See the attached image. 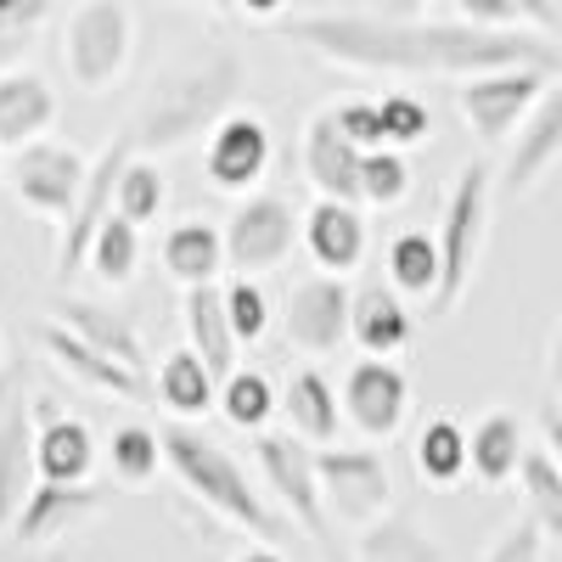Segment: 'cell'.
<instances>
[{"mask_svg":"<svg viewBox=\"0 0 562 562\" xmlns=\"http://www.w3.org/2000/svg\"><path fill=\"white\" fill-rule=\"evenodd\" d=\"M411 198V158L400 147H378L360 158V209H400Z\"/></svg>","mask_w":562,"mask_h":562,"instance_id":"cell-37","label":"cell"},{"mask_svg":"<svg viewBox=\"0 0 562 562\" xmlns=\"http://www.w3.org/2000/svg\"><path fill=\"white\" fill-rule=\"evenodd\" d=\"M34 344L45 349V360H52L68 383L90 389V394H108V400H130V405H158V383H153V371H135L113 355H102L97 344H85L79 333H68L63 321L45 315L34 326Z\"/></svg>","mask_w":562,"mask_h":562,"instance_id":"cell-11","label":"cell"},{"mask_svg":"<svg viewBox=\"0 0 562 562\" xmlns=\"http://www.w3.org/2000/svg\"><path fill=\"white\" fill-rule=\"evenodd\" d=\"M52 321H63L68 333H79L85 344H97L102 355L135 366V371H147V344H140L135 333V321L113 304H97V299H79V293H57L52 299Z\"/></svg>","mask_w":562,"mask_h":562,"instance_id":"cell-23","label":"cell"},{"mask_svg":"<svg viewBox=\"0 0 562 562\" xmlns=\"http://www.w3.org/2000/svg\"><path fill=\"white\" fill-rule=\"evenodd\" d=\"M135 52V12L130 0H79L68 7V29H63V63L68 79L85 97H102L113 90L130 68Z\"/></svg>","mask_w":562,"mask_h":562,"instance_id":"cell-5","label":"cell"},{"mask_svg":"<svg viewBox=\"0 0 562 562\" xmlns=\"http://www.w3.org/2000/svg\"><path fill=\"white\" fill-rule=\"evenodd\" d=\"M7 400H12V378H0V416H7Z\"/></svg>","mask_w":562,"mask_h":562,"instance_id":"cell-51","label":"cell"},{"mask_svg":"<svg viewBox=\"0 0 562 562\" xmlns=\"http://www.w3.org/2000/svg\"><path fill=\"white\" fill-rule=\"evenodd\" d=\"M220 416L231 422L237 434H265L270 422L281 416V389L265 378V371H231L220 383Z\"/></svg>","mask_w":562,"mask_h":562,"instance_id":"cell-33","label":"cell"},{"mask_svg":"<svg viewBox=\"0 0 562 562\" xmlns=\"http://www.w3.org/2000/svg\"><path fill=\"white\" fill-rule=\"evenodd\" d=\"M237 12H248V18H281V12H288V0H237Z\"/></svg>","mask_w":562,"mask_h":562,"instance_id":"cell-48","label":"cell"},{"mask_svg":"<svg viewBox=\"0 0 562 562\" xmlns=\"http://www.w3.org/2000/svg\"><path fill=\"white\" fill-rule=\"evenodd\" d=\"M7 7H23V0H0V12H7Z\"/></svg>","mask_w":562,"mask_h":562,"instance_id":"cell-52","label":"cell"},{"mask_svg":"<svg viewBox=\"0 0 562 562\" xmlns=\"http://www.w3.org/2000/svg\"><path fill=\"white\" fill-rule=\"evenodd\" d=\"M153 383H158V405H164L169 416H180V422L209 416V411L220 405V378L209 371V360H203L198 349L164 355V366H158Z\"/></svg>","mask_w":562,"mask_h":562,"instance_id":"cell-29","label":"cell"},{"mask_svg":"<svg viewBox=\"0 0 562 562\" xmlns=\"http://www.w3.org/2000/svg\"><path fill=\"white\" fill-rule=\"evenodd\" d=\"M0 153H7V147H0ZM0 175H7V164H0Z\"/></svg>","mask_w":562,"mask_h":562,"instance_id":"cell-53","label":"cell"},{"mask_svg":"<svg viewBox=\"0 0 562 562\" xmlns=\"http://www.w3.org/2000/svg\"><path fill=\"white\" fill-rule=\"evenodd\" d=\"M158 254H164L169 281H180V288H209V281H220V270L231 265L225 259V231H214L209 220L169 225V237H164Z\"/></svg>","mask_w":562,"mask_h":562,"instance_id":"cell-28","label":"cell"},{"mask_svg":"<svg viewBox=\"0 0 562 562\" xmlns=\"http://www.w3.org/2000/svg\"><path fill=\"white\" fill-rule=\"evenodd\" d=\"M135 158V140H130V130H119L108 147L90 158V180H85V198H79V209L68 214V225H63V243H57V288H68V281L90 265V248H97V237H102V225L119 214V175H124V164Z\"/></svg>","mask_w":562,"mask_h":562,"instance_id":"cell-10","label":"cell"},{"mask_svg":"<svg viewBox=\"0 0 562 562\" xmlns=\"http://www.w3.org/2000/svg\"><path fill=\"white\" fill-rule=\"evenodd\" d=\"M57 562H63V557H57Z\"/></svg>","mask_w":562,"mask_h":562,"instance_id":"cell-56","label":"cell"},{"mask_svg":"<svg viewBox=\"0 0 562 562\" xmlns=\"http://www.w3.org/2000/svg\"><path fill=\"white\" fill-rule=\"evenodd\" d=\"M360 355H378V360H394L405 344H411V310H405V293H394L389 281H371V288L355 293V338H349Z\"/></svg>","mask_w":562,"mask_h":562,"instance_id":"cell-27","label":"cell"},{"mask_svg":"<svg viewBox=\"0 0 562 562\" xmlns=\"http://www.w3.org/2000/svg\"><path fill=\"white\" fill-rule=\"evenodd\" d=\"M281 416H288V434L310 445H333L344 422V394L321 366H293V378L281 383Z\"/></svg>","mask_w":562,"mask_h":562,"instance_id":"cell-25","label":"cell"},{"mask_svg":"<svg viewBox=\"0 0 562 562\" xmlns=\"http://www.w3.org/2000/svg\"><path fill=\"white\" fill-rule=\"evenodd\" d=\"M68 7H79V0H68Z\"/></svg>","mask_w":562,"mask_h":562,"instance_id":"cell-55","label":"cell"},{"mask_svg":"<svg viewBox=\"0 0 562 562\" xmlns=\"http://www.w3.org/2000/svg\"><path fill=\"white\" fill-rule=\"evenodd\" d=\"M383 130H389V147L405 153V147L434 135V113H428V102H416L411 90H389L383 97Z\"/></svg>","mask_w":562,"mask_h":562,"instance_id":"cell-41","label":"cell"},{"mask_svg":"<svg viewBox=\"0 0 562 562\" xmlns=\"http://www.w3.org/2000/svg\"><path fill=\"white\" fill-rule=\"evenodd\" d=\"M243 57L237 52H203L198 63H180L169 74H158L140 97L135 119H130V140L140 158L158 153H180L192 140L214 135L220 119L237 113L243 97Z\"/></svg>","mask_w":562,"mask_h":562,"instance_id":"cell-2","label":"cell"},{"mask_svg":"<svg viewBox=\"0 0 562 562\" xmlns=\"http://www.w3.org/2000/svg\"><path fill=\"white\" fill-rule=\"evenodd\" d=\"M518 484L529 495V518L546 529V540H562V461L551 450H529Z\"/></svg>","mask_w":562,"mask_h":562,"instance_id":"cell-36","label":"cell"},{"mask_svg":"<svg viewBox=\"0 0 562 562\" xmlns=\"http://www.w3.org/2000/svg\"><path fill=\"white\" fill-rule=\"evenodd\" d=\"M416 473L434 490H456L467 473H473V439L456 416H428L416 428Z\"/></svg>","mask_w":562,"mask_h":562,"instance_id":"cell-30","label":"cell"},{"mask_svg":"<svg viewBox=\"0 0 562 562\" xmlns=\"http://www.w3.org/2000/svg\"><path fill=\"white\" fill-rule=\"evenodd\" d=\"M315 63L360 74H501L546 68L562 74V45L546 29H479L461 18H355V12H304L276 29Z\"/></svg>","mask_w":562,"mask_h":562,"instance_id":"cell-1","label":"cell"},{"mask_svg":"<svg viewBox=\"0 0 562 562\" xmlns=\"http://www.w3.org/2000/svg\"><path fill=\"white\" fill-rule=\"evenodd\" d=\"M34 416H40V434H34L40 479H52V484H90V473H97V461H102L90 422L63 416L57 405H34Z\"/></svg>","mask_w":562,"mask_h":562,"instance_id":"cell-21","label":"cell"},{"mask_svg":"<svg viewBox=\"0 0 562 562\" xmlns=\"http://www.w3.org/2000/svg\"><path fill=\"white\" fill-rule=\"evenodd\" d=\"M180 326H186V349H198L209 360V371L225 383L237 371V326H231V310H225V288L209 281V288H186L180 299Z\"/></svg>","mask_w":562,"mask_h":562,"instance_id":"cell-24","label":"cell"},{"mask_svg":"<svg viewBox=\"0 0 562 562\" xmlns=\"http://www.w3.org/2000/svg\"><path fill=\"white\" fill-rule=\"evenodd\" d=\"M304 254L315 259V270L326 276H349L366 259V214L360 203H338V198H315L299 231Z\"/></svg>","mask_w":562,"mask_h":562,"instance_id":"cell-20","label":"cell"},{"mask_svg":"<svg viewBox=\"0 0 562 562\" xmlns=\"http://www.w3.org/2000/svg\"><path fill=\"white\" fill-rule=\"evenodd\" d=\"M518 7H524V18L535 23V29H557V0H518Z\"/></svg>","mask_w":562,"mask_h":562,"instance_id":"cell-47","label":"cell"},{"mask_svg":"<svg viewBox=\"0 0 562 562\" xmlns=\"http://www.w3.org/2000/svg\"><path fill=\"white\" fill-rule=\"evenodd\" d=\"M225 310H231V326H237V344H259L270 333V299L259 288V276H231Z\"/></svg>","mask_w":562,"mask_h":562,"instance_id":"cell-40","label":"cell"},{"mask_svg":"<svg viewBox=\"0 0 562 562\" xmlns=\"http://www.w3.org/2000/svg\"><path fill=\"white\" fill-rule=\"evenodd\" d=\"M299 231H304V220L293 214L288 198L254 192V198H243L237 209H231V220H225V259H231V270H237V276H270L281 259L293 254Z\"/></svg>","mask_w":562,"mask_h":562,"instance_id":"cell-13","label":"cell"},{"mask_svg":"<svg viewBox=\"0 0 562 562\" xmlns=\"http://www.w3.org/2000/svg\"><path fill=\"white\" fill-rule=\"evenodd\" d=\"M304 180L315 186L321 198H338V203H360V147L338 130V113L321 108L304 130Z\"/></svg>","mask_w":562,"mask_h":562,"instance_id":"cell-19","label":"cell"},{"mask_svg":"<svg viewBox=\"0 0 562 562\" xmlns=\"http://www.w3.org/2000/svg\"><path fill=\"white\" fill-rule=\"evenodd\" d=\"M102 506H108V490L102 484H52V479H40L29 490L23 512H18L12 535H18V546H52V540L85 529Z\"/></svg>","mask_w":562,"mask_h":562,"instance_id":"cell-17","label":"cell"},{"mask_svg":"<svg viewBox=\"0 0 562 562\" xmlns=\"http://www.w3.org/2000/svg\"><path fill=\"white\" fill-rule=\"evenodd\" d=\"M546 383H551V394L562 400V321H557V333H551V344H546Z\"/></svg>","mask_w":562,"mask_h":562,"instance_id":"cell-46","label":"cell"},{"mask_svg":"<svg viewBox=\"0 0 562 562\" xmlns=\"http://www.w3.org/2000/svg\"><path fill=\"white\" fill-rule=\"evenodd\" d=\"M270 153H276L270 124L259 113H231V119H220V130L209 135V147H203V175H209L214 192L254 198V186L270 169Z\"/></svg>","mask_w":562,"mask_h":562,"instance_id":"cell-15","label":"cell"},{"mask_svg":"<svg viewBox=\"0 0 562 562\" xmlns=\"http://www.w3.org/2000/svg\"><path fill=\"white\" fill-rule=\"evenodd\" d=\"M85 180H90V158L79 147H63V140H29V147L12 153V164H7L12 198L29 214L57 220V225H68V214L79 209Z\"/></svg>","mask_w":562,"mask_h":562,"instance_id":"cell-9","label":"cell"},{"mask_svg":"<svg viewBox=\"0 0 562 562\" xmlns=\"http://www.w3.org/2000/svg\"><path fill=\"white\" fill-rule=\"evenodd\" d=\"M0 355H7V344H0Z\"/></svg>","mask_w":562,"mask_h":562,"instance_id":"cell-54","label":"cell"},{"mask_svg":"<svg viewBox=\"0 0 562 562\" xmlns=\"http://www.w3.org/2000/svg\"><path fill=\"white\" fill-rule=\"evenodd\" d=\"M321 495L333 524L366 529L394 512V473L378 445H321Z\"/></svg>","mask_w":562,"mask_h":562,"instance_id":"cell-7","label":"cell"},{"mask_svg":"<svg viewBox=\"0 0 562 562\" xmlns=\"http://www.w3.org/2000/svg\"><path fill=\"white\" fill-rule=\"evenodd\" d=\"M90 276L102 281V288H130L135 281V270H140V225L135 220H124V214H113L108 225H102V237H97V248H90V265H85Z\"/></svg>","mask_w":562,"mask_h":562,"instance_id":"cell-35","label":"cell"},{"mask_svg":"<svg viewBox=\"0 0 562 562\" xmlns=\"http://www.w3.org/2000/svg\"><path fill=\"white\" fill-rule=\"evenodd\" d=\"M34 434H40V416H34V405L12 389L7 416H0V535L18 524V512H23L29 490L40 484Z\"/></svg>","mask_w":562,"mask_h":562,"instance_id":"cell-18","label":"cell"},{"mask_svg":"<svg viewBox=\"0 0 562 562\" xmlns=\"http://www.w3.org/2000/svg\"><path fill=\"white\" fill-rule=\"evenodd\" d=\"M333 113H338V130L355 140L360 153L389 147V130H383V97H378V102H371V97H349V102H333Z\"/></svg>","mask_w":562,"mask_h":562,"instance_id":"cell-42","label":"cell"},{"mask_svg":"<svg viewBox=\"0 0 562 562\" xmlns=\"http://www.w3.org/2000/svg\"><path fill=\"white\" fill-rule=\"evenodd\" d=\"M281 333H288V344L310 360L349 344L355 338V288H349V276L315 270V276L293 281L288 310H281Z\"/></svg>","mask_w":562,"mask_h":562,"instance_id":"cell-12","label":"cell"},{"mask_svg":"<svg viewBox=\"0 0 562 562\" xmlns=\"http://www.w3.org/2000/svg\"><path fill=\"white\" fill-rule=\"evenodd\" d=\"M57 124V90L34 68H7L0 74V147L23 153L29 140H45Z\"/></svg>","mask_w":562,"mask_h":562,"instance_id":"cell-22","label":"cell"},{"mask_svg":"<svg viewBox=\"0 0 562 562\" xmlns=\"http://www.w3.org/2000/svg\"><path fill=\"white\" fill-rule=\"evenodd\" d=\"M119 214L124 220H135V225H153L158 214H164V203H169V175L158 169V164H147V158H130L124 164V175H119Z\"/></svg>","mask_w":562,"mask_h":562,"instance_id":"cell-38","label":"cell"},{"mask_svg":"<svg viewBox=\"0 0 562 562\" xmlns=\"http://www.w3.org/2000/svg\"><path fill=\"white\" fill-rule=\"evenodd\" d=\"M254 456H259V479L281 501V512L321 551H333V512H326V495H321V450L299 434H259Z\"/></svg>","mask_w":562,"mask_h":562,"instance_id":"cell-6","label":"cell"},{"mask_svg":"<svg viewBox=\"0 0 562 562\" xmlns=\"http://www.w3.org/2000/svg\"><path fill=\"white\" fill-rule=\"evenodd\" d=\"M158 461H164V434L140 428V422H124V428H113L108 473H113L124 490H147V484L158 479Z\"/></svg>","mask_w":562,"mask_h":562,"instance_id":"cell-34","label":"cell"},{"mask_svg":"<svg viewBox=\"0 0 562 562\" xmlns=\"http://www.w3.org/2000/svg\"><path fill=\"white\" fill-rule=\"evenodd\" d=\"M164 467L180 479L186 495L203 501L209 512H220L231 529H243V535H254V540H265V546H276L281 529H288V524L270 512V501L259 495V484L248 479V467L231 456L220 439H209L203 428L169 422V428H164Z\"/></svg>","mask_w":562,"mask_h":562,"instance_id":"cell-3","label":"cell"},{"mask_svg":"<svg viewBox=\"0 0 562 562\" xmlns=\"http://www.w3.org/2000/svg\"><path fill=\"white\" fill-rule=\"evenodd\" d=\"M551 90L546 68H501V74H473L456 85V113L467 124V135L484 147H506L524 130V119L535 113V102Z\"/></svg>","mask_w":562,"mask_h":562,"instance_id":"cell-8","label":"cell"},{"mask_svg":"<svg viewBox=\"0 0 562 562\" xmlns=\"http://www.w3.org/2000/svg\"><path fill=\"white\" fill-rule=\"evenodd\" d=\"M192 7H203V12H214V18H225V12H237V0H192Z\"/></svg>","mask_w":562,"mask_h":562,"instance_id":"cell-50","label":"cell"},{"mask_svg":"<svg viewBox=\"0 0 562 562\" xmlns=\"http://www.w3.org/2000/svg\"><path fill=\"white\" fill-rule=\"evenodd\" d=\"M479 562H546V529H540L535 518L506 524V529L490 540V551H484Z\"/></svg>","mask_w":562,"mask_h":562,"instance_id":"cell-43","label":"cell"},{"mask_svg":"<svg viewBox=\"0 0 562 562\" xmlns=\"http://www.w3.org/2000/svg\"><path fill=\"white\" fill-rule=\"evenodd\" d=\"M557 164H562V79H551V90L535 102V113L524 119V130L512 135L506 164L495 169V180L506 186L512 198H529Z\"/></svg>","mask_w":562,"mask_h":562,"instance_id":"cell-16","label":"cell"},{"mask_svg":"<svg viewBox=\"0 0 562 562\" xmlns=\"http://www.w3.org/2000/svg\"><path fill=\"white\" fill-rule=\"evenodd\" d=\"M383 270H389V288L405 293V299H422L434 310L439 299V237H428V231H400V237L389 243L383 254Z\"/></svg>","mask_w":562,"mask_h":562,"instance_id":"cell-31","label":"cell"},{"mask_svg":"<svg viewBox=\"0 0 562 562\" xmlns=\"http://www.w3.org/2000/svg\"><path fill=\"white\" fill-rule=\"evenodd\" d=\"M52 18V0H23V7H7L0 12V74L7 68H23V57L34 52V40Z\"/></svg>","mask_w":562,"mask_h":562,"instance_id":"cell-39","label":"cell"},{"mask_svg":"<svg viewBox=\"0 0 562 562\" xmlns=\"http://www.w3.org/2000/svg\"><path fill=\"white\" fill-rule=\"evenodd\" d=\"M450 7L461 23H479V29H535L518 0H450Z\"/></svg>","mask_w":562,"mask_h":562,"instance_id":"cell-45","label":"cell"},{"mask_svg":"<svg viewBox=\"0 0 562 562\" xmlns=\"http://www.w3.org/2000/svg\"><path fill=\"white\" fill-rule=\"evenodd\" d=\"M467 439H473V479L484 490H501L524 473L529 434H524L518 411H484L473 428H467Z\"/></svg>","mask_w":562,"mask_h":562,"instance_id":"cell-26","label":"cell"},{"mask_svg":"<svg viewBox=\"0 0 562 562\" xmlns=\"http://www.w3.org/2000/svg\"><path fill=\"white\" fill-rule=\"evenodd\" d=\"M355 562H445V546L434 535H422L411 518L389 512V518L366 524L355 540Z\"/></svg>","mask_w":562,"mask_h":562,"instance_id":"cell-32","label":"cell"},{"mask_svg":"<svg viewBox=\"0 0 562 562\" xmlns=\"http://www.w3.org/2000/svg\"><path fill=\"white\" fill-rule=\"evenodd\" d=\"M310 12H355V18H428L439 0H304Z\"/></svg>","mask_w":562,"mask_h":562,"instance_id":"cell-44","label":"cell"},{"mask_svg":"<svg viewBox=\"0 0 562 562\" xmlns=\"http://www.w3.org/2000/svg\"><path fill=\"white\" fill-rule=\"evenodd\" d=\"M490 198H495V169L490 164H467L445 198V220H439V299L434 315H450L461 304V293L473 288L484 243H490Z\"/></svg>","mask_w":562,"mask_h":562,"instance_id":"cell-4","label":"cell"},{"mask_svg":"<svg viewBox=\"0 0 562 562\" xmlns=\"http://www.w3.org/2000/svg\"><path fill=\"white\" fill-rule=\"evenodd\" d=\"M237 562H281V551H276V546H254V551H243Z\"/></svg>","mask_w":562,"mask_h":562,"instance_id":"cell-49","label":"cell"},{"mask_svg":"<svg viewBox=\"0 0 562 562\" xmlns=\"http://www.w3.org/2000/svg\"><path fill=\"white\" fill-rule=\"evenodd\" d=\"M344 422L371 439V445H389L405 422H411V378L394 366V360H378V355H360L349 371H344Z\"/></svg>","mask_w":562,"mask_h":562,"instance_id":"cell-14","label":"cell"}]
</instances>
